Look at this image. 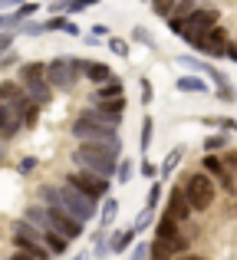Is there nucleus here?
<instances>
[{
	"label": "nucleus",
	"instance_id": "f257e3e1",
	"mask_svg": "<svg viewBox=\"0 0 237 260\" xmlns=\"http://www.w3.org/2000/svg\"><path fill=\"white\" fill-rule=\"evenodd\" d=\"M119 158H122V139H116V142H79L73 148V161L79 168H89V172H96L103 178H116Z\"/></svg>",
	"mask_w": 237,
	"mask_h": 260
},
{
	"label": "nucleus",
	"instance_id": "f03ea898",
	"mask_svg": "<svg viewBox=\"0 0 237 260\" xmlns=\"http://www.w3.org/2000/svg\"><path fill=\"white\" fill-rule=\"evenodd\" d=\"M40 201L43 204H59V208H66L73 217H79L83 224H89L92 217H96V211H99V201H92L89 194H83V191L73 188V184H63V188H43L40 191Z\"/></svg>",
	"mask_w": 237,
	"mask_h": 260
},
{
	"label": "nucleus",
	"instance_id": "7ed1b4c3",
	"mask_svg": "<svg viewBox=\"0 0 237 260\" xmlns=\"http://www.w3.org/2000/svg\"><path fill=\"white\" fill-rule=\"evenodd\" d=\"M83 79V56H53L46 63V83L59 92H73Z\"/></svg>",
	"mask_w": 237,
	"mask_h": 260
},
{
	"label": "nucleus",
	"instance_id": "20e7f679",
	"mask_svg": "<svg viewBox=\"0 0 237 260\" xmlns=\"http://www.w3.org/2000/svg\"><path fill=\"white\" fill-rule=\"evenodd\" d=\"M221 23V10L218 7H211V4H201V7H194L191 13L185 17V26H181V37L178 40H185L188 46L194 43L198 37H205L211 26H218Z\"/></svg>",
	"mask_w": 237,
	"mask_h": 260
},
{
	"label": "nucleus",
	"instance_id": "39448f33",
	"mask_svg": "<svg viewBox=\"0 0 237 260\" xmlns=\"http://www.w3.org/2000/svg\"><path fill=\"white\" fill-rule=\"evenodd\" d=\"M185 194H188V204H191V211H208L214 204V194H218V188H214V178L208 172H194L185 178Z\"/></svg>",
	"mask_w": 237,
	"mask_h": 260
},
{
	"label": "nucleus",
	"instance_id": "423d86ee",
	"mask_svg": "<svg viewBox=\"0 0 237 260\" xmlns=\"http://www.w3.org/2000/svg\"><path fill=\"white\" fill-rule=\"evenodd\" d=\"M66 184L79 188L83 194H89L92 201H103V198H109V191H112V178H103V175L89 172V168H73V172L66 175Z\"/></svg>",
	"mask_w": 237,
	"mask_h": 260
},
{
	"label": "nucleus",
	"instance_id": "0eeeda50",
	"mask_svg": "<svg viewBox=\"0 0 237 260\" xmlns=\"http://www.w3.org/2000/svg\"><path fill=\"white\" fill-rule=\"evenodd\" d=\"M70 132H73V139H76V142H116L119 139V128L116 125L86 119V115H76V119H73Z\"/></svg>",
	"mask_w": 237,
	"mask_h": 260
},
{
	"label": "nucleus",
	"instance_id": "6e6552de",
	"mask_svg": "<svg viewBox=\"0 0 237 260\" xmlns=\"http://www.w3.org/2000/svg\"><path fill=\"white\" fill-rule=\"evenodd\" d=\"M46 228L63 234V237H70V241H76V237H83L86 224L79 221V217H73L66 208H59V204H46Z\"/></svg>",
	"mask_w": 237,
	"mask_h": 260
},
{
	"label": "nucleus",
	"instance_id": "1a4fd4ad",
	"mask_svg": "<svg viewBox=\"0 0 237 260\" xmlns=\"http://www.w3.org/2000/svg\"><path fill=\"white\" fill-rule=\"evenodd\" d=\"M227 43H231V33L224 30V26H211V30L205 33V37H198L191 43V50H198V53H205V56H211V59H224V53H227Z\"/></svg>",
	"mask_w": 237,
	"mask_h": 260
},
{
	"label": "nucleus",
	"instance_id": "9d476101",
	"mask_svg": "<svg viewBox=\"0 0 237 260\" xmlns=\"http://www.w3.org/2000/svg\"><path fill=\"white\" fill-rule=\"evenodd\" d=\"M20 128H23V112L17 106L0 102V139H13Z\"/></svg>",
	"mask_w": 237,
	"mask_h": 260
},
{
	"label": "nucleus",
	"instance_id": "9b49d317",
	"mask_svg": "<svg viewBox=\"0 0 237 260\" xmlns=\"http://www.w3.org/2000/svg\"><path fill=\"white\" fill-rule=\"evenodd\" d=\"M168 214L175 217V221H188V217H191V204H188V194H185V188H178V184H175L172 191H168Z\"/></svg>",
	"mask_w": 237,
	"mask_h": 260
},
{
	"label": "nucleus",
	"instance_id": "f8f14e48",
	"mask_svg": "<svg viewBox=\"0 0 237 260\" xmlns=\"http://www.w3.org/2000/svg\"><path fill=\"white\" fill-rule=\"evenodd\" d=\"M0 102H7V106H17L20 112H23V109L30 106V95H26V89L20 86V83L4 79V83H0Z\"/></svg>",
	"mask_w": 237,
	"mask_h": 260
},
{
	"label": "nucleus",
	"instance_id": "ddd939ff",
	"mask_svg": "<svg viewBox=\"0 0 237 260\" xmlns=\"http://www.w3.org/2000/svg\"><path fill=\"white\" fill-rule=\"evenodd\" d=\"M175 89H178V92H194V95H208L211 92L208 76H201V73H185V76H178L175 79Z\"/></svg>",
	"mask_w": 237,
	"mask_h": 260
},
{
	"label": "nucleus",
	"instance_id": "4468645a",
	"mask_svg": "<svg viewBox=\"0 0 237 260\" xmlns=\"http://www.w3.org/2000/svg\"><path fill=\"white\" fill-rule=\"evenodd\" d=\"M23 89H26V95H30V99L37 102V106H50V99H53V86L46 83V76L23 83Z\"/></svg>",
	"mask_w": 237,
	"mask_h": 260
},
{
	"label": "nucleus",
	"instance_id": "2eb2a0df",
	"mask_svg": "<svg viewBox=\"0 0 237 260\" xmlns=\"http://www.w3.org/2000/svg\"><path fill=\"white\" fill-rule=\"evenodd\" d=\"M112 76L109 63H99V59H83V79H89L92 86H103Z\"/></svg>",
	"mask_w": 237,
	"mask_h": 260
},
{
	"label": "nucleus",
	"instance_id": "dca6fc26",
	"mask_svg": "<svg viewBox=\"0 0 237 260\" xmlns=\"http://www.w3.org/2000/svg\"><path fill=\"white\" fill-rule=\"evenodd\" d=\"M116 95H125V83H122V76L112 73V76L92 92V102H106V99H116Z\"/></svg>",
	"mask_w": 237,
	"mask_h": 260
},
{
	"label": "nucleus",
	"instance_id": "f3484780",
	"mask_svg": "<svg viewBox=\"0 0 237 260\" xmlns=\"http://www.w3.org/2000/svg\"><path fill=\"white\" fill-rule=\"evenodd\" d=\"M175 237H181V231H178V221H175L172 214H161V221L155 224V241H165V244H172Z\"/></svg>",
	"mask_w": 237,
	"mask_h": 260
},
{
	"label": "nucleus",
	"instance_id": "a211bd4d",
	"mask_svg": "<svg viewBox=\"0 0 237 260\" xmlns=\"http://www.w3.org/2000/svg\"><path fill=\"white\" fill-rule=\"evenodd\" d=\"M46 23V33H53V30H63L66 37H83V30H79L76 23H73L70 17H66V13H53L50 20H43Z\"/></svg>",
	"mask_w": 237,
	"mask_h": 260
},
{
	"label": "nucleus",
	"instance_id": "6ab92c4d",
	"mask_svg": "<svg viewBox=\"0 0 237 260\" xmlns=\"http://www.w3.org/2000/svg\"><path fill=\"white\" fill-rule=\"evenodd\" d=\"M132 244H135V228H125V231H116V234H109L112 254H125Z\"/></svg>",
	"mask_w": 237,
	"mask_h": 260
},
{
	"label": "nucleus",
	"instance_id": "aec40b11",
	"mask_svg": "<svg viewBox=\"0 0 237 260\" xmlns=\"http://www.w3.org/2000/svg\"><path fill=\"white\" fill-rule=\"evenodd\" d=\"M43 244H46V247H50V254H56V257H63L66 250H70V237L56 234V231H50V228L43 231Z\"/></svg>",
	"mask_w": 237,
	"mask_h": 260
},
{
	"label": "nucleus",
	"instance_id": "412c9836",
	"mask_svg": "<svg viewBox=\"0 0 237 260\" xmlns=\"http://www.w3.org/2000/svg\"><path fill=\"white\" fill-rule=\"evenodd\" d=\"M17 70H20V79H17L20 86H23V83H30V79H40V76H46V63H40V59H30V63H20Z\"/></svg>",
	"mask_w": 237,
	"mask_h": 260
},
{
	"label": "nucleus",
	"instance_id": "4be33fe9",
	"mask_svg": "<svg viewBox=\"0 0 237 260\" xmlns=\"http://www.w3.org/2000/svg\"><path fill=\"white\" fill-rule=\"evenodd\" d=\"M116 217H119V201H116V198H106L103 211H99V228L109 231L112 224H116Z\"/></svg>",
	"mask_w": 237,
	"mask_h": 260
},
{
	"label": "nucleus",
	"instance_id": "5701e85b",
	"mask_svg": "<svg viewBox=\"0 0 237 260\" xmlns=\"http://www.w3.org/2000/svg\"><path fill=\"white\" fill-rule=\"evenodd\" d=\"M181 158H185V148H181V145H178V148H172V152L165 155V161H161V168H158V178H168V175L175 172V168H178V161H181Z\"/></svg>",
	"mask_w": 237,
	"mask_h": 260
},
{
	"label": "nucleus",
	"instance_id": "b1692460",
	"mask_svg": "<svg viewBox=\"0 0 237 260\" xmlns=\"http://www.w3.org/2000/svg\"><path fill=\"white\" fill-rule=\"evenodd\" d=\"M10 13H13V20H17V26H20L23 20H33V17H37V13H40V4H37V0H23V4H20L17 10H10Z\"/></svg>",
	"mask_w": 237,
	"mask_h": 260
},
{
	"label": "nucleus",
	"instance_id": "393cba45",
	"mask_svg": "<svg viewBox=\"0 0 237 260\" xmlns=\"http://www.w3.org/2000/svg\"><path fill=\"white\" fill-rule=\"evenodd\" d=\"M23 217L30 224H37L40 231H46V204H30V208L23 211Z\"/></svg>",
	"mask_w": 237,
	"mask_h": 260
},
{
	"label": "nucleus",
	"instance_id": "a878e982",
	"mask_svg": "<svg viewBox=\"0 0 237 260\" xmlns=\"http://www.w3.org/2000/svg\"><path fill=\"white\" fill-rule=\"evenodd\" d=\"M152 139H155V122H152V115H145V119H142V139H139L142 155L152 148Z\"/></svg>",
	"mask_w": 237,
	"mask_h": 260
},
{
	"label": "nucleus",
	"instance_id": "bb28decb",
	"mask_svg": "<svg viewBox=\"0 0 237 260\" xmlns=\"http://www.w3.org/2000/svg\"><path fill=\"white\" fill-rule=\"evenodd\" d=\"M132 40H135V43H142V46H145V50H158V43H155V37H152V33H148V26H132Z\"/></svg>",
	"mask_w": 237,
	"mask_h": 260
},
{
	"label": "nucleus",
	"instance_id": "cd10ccee",
	"mask_svg": "<svg viewBox=\"0 0 237 260\" xmlns=\"http://www.w3.org/2000/svg\"><path fill=\"white\" fill-rule=\"evenodd\" d=\"M227 145H231V135L227 132H214V135L205 139V152H221V148H227Z\"/></svg>",
	"mask_w": 237,
	"mask_h": 260
},
{
	"label": "nucleus",
	"instance_id": "c85d7f7f",
	"mask_svg": "<svg viewBox=\"0 0 237 260\" xmlns=\"http://www.w3.org/2000/svg\"><path fill=\"white\" fill-rule=\"evenodd\" d=\"M20 37H43L46 33V23H40V20H23V23L17 26Z\"/></svg>",
	"mask_w": 237,
	"mask_h": 260
},
{
	"label": "nucleus",
	"instance_id": "c756f323",
	"mask_svg": "<svg viewBox=\"0 0 237 260\" xmlns=\"http://www.w3.org/2000/svg\"><path fill=\"white\" fill-rule=\"evenodd\" d=\"M178 66H185L188 73H201V76H205V63H201L198 56H191V53H181V56H178Z\"/></svg>",
	"mask_w": 237,
	"mask_h": 260
},
{
	"label": "nucleus",
	"instance_id": "7c9ffc66",
	"mask_svg": "<svg viewBox=\"0 0 237 260\" xmlns=\"http://www.w3.org/2000/svg\"><path fill=\"white\" fill-rule=\"evenodd\" d=\"M152 221H155V208H142V214L135 217V224H132V228H135V234L148 231V228H152Z\"/></svg>",
	"mask_w": 237,
	"mask_h": 260
},
{
	"label": "nucleus",
	"instance_id": "2f4dec72",
	"mask_svg": "<svg viewBox=\"0 0 237 260\" xmlns=\"http://www.w3.org/2000/svg\"><path fill=\"white\" fill-rule=\"evenodd\" d=\"M132 175H135V161L132 158H119V168H116V178L122 184H128L132 181Z\"/></svg>",
	"mask_w": 237,
	"mask_h": 260
},
{
	"label": "nucleus",
	"instance_id": "473e14b6",
	"mask_svg": "<svg viewBox=\"0 0 237 260\" xmlns=\"http://www.w3.org/2000/svg\"><path fill=\"white\" fill-rule=\"evenodd\" d=\"M40 109H43V106H37V102L30 99V106L23 109V128H37V122H40Z\"/></svg>",
	"mask_w": 237,
	"mask_h": 260
},
{
	"label": "nucleus",
	"instance_id": "72a5a7b5",
	"mask_svg": "<svg viewBox=\"0 0 237 260\" xmlns=\"http://www.w3.org/2000/svg\"><path fill=\"white\" fill-rule=\"evenodd\" d=\"M109 53H116V56L128 59V53H132V46H128V40H122V37H109Z\"/></svg>",
	"mask_w": 237,
	"mask_h": 260
},
{
	"label": "nucleus",
	"instance_id": "f704fd0d",
	"mask_svg": "<svg viewBox=\"0 0 237 260\" xmlns=\"http://www.w3.org/2000/svg\"><path fill=\"white\" fill-rule=\"evenodd\" d=\"M158 201H161V181H158V178H152L148 194H145V208H158Z\"/></svg>",
	"mask_w": 237,
	"mask_h": 260
},
{
	"label": "nucleus",
	"instance_id": "c9c22d12",
	"mask_svg": "<svg viewBox=\"0 0 237 260\" xmlns=\"http://www.w3.org/2000/svg\"><path fill=\"white\" fill-rule=\"evenodd\" d=\"M148 4H152V13L155 17H172V10H175V0H148Z\"/></svg>",
	"mask_w": 237,
	"mask_h": 260
},
{
	"label": "nucleus",
	"instance_id": "e433bc0d",
	"mask_svg": "<svg viewBox=\"0 0 237 260\" xmlns=\"http://www.w3.org/2000/svg\"><path fill=\"white\" fill-rule=\"evenodd\" d=\"M13 66H20V53L17 50L0 53V73H4V70H13Z\"/></svg>",
	"mask_w": 237,
	"mask_h": 260
},
{
	"label": "nucleus",
	"instance_id": "4c0bfd02",
	"mask_svg": "<svg viewBox=\"0 0 237 260\" xmlns=\"http://www.w3.org/2000/svg\"><path fill=\"white\" fill-rule=\"evenodd\" d=\"M37 165H40V158H37V155H26V158H20L17 172H20V175H33V172H37Z\"/></svg>",
	"mask_w": 237,
	"mask_h": 260
},
{
	"label": "nucleus",
	"instance_id": "58836bf2",
	"mask_svg": "<svg viewBox=\"0 0 237 260\" xmlns=\"http://www.w3.org/2000/svg\"><path fill=\"white\" fill-rule=\"evenodd\" d=\"M139 86H142V106H152V99H155L152 79H145V76H142V79H139Z\"/></svg>",
	"mask_w": 237,
	"mask_h": 260
},
{
	"label": "nucleus",
	"instance_id": "ea45409f",
	"mask_svg": "<svg viewBox=\"0 0 237 260\" xmlns=\"http://www.w3.org/2000/svg\"><path fill=\"white\" fill-rule=\"evenodd\" d=\"M17 37H20L17 30H0V53L13 50V40H17Z\"/></svg>",
	"mask_w": 237,
	"mask_h": 260
},
{
	"label": "nucleus",
	"instance_id": "a19ab883",
	"mask_svg": "<svg viewBox=\"0 0 237 260\" xmlns=\"http://www.w3.org/2000/svg\"><path fill=\"white\" fill-rule=\"evenodd\" d=\"M205 125H218L221 132H234L237 122H234V119H205Z\"/></svg>",
	"mask_w": 237,
	"mask_h": 260
},
{
	"label": "nucleus",
	"instance_id": "79ce46f5",
	"mask_svg": "<svg viewBox=\"0 0 237 260\" xmlns=\"http://www.w3.org/2000/svg\"><path fill=\"white\" fill-rule=\"evenodd\" d=\"M139 165H142V168H139V172H142V175H145V178H148V181H152V178H158V165H155V161H148V158H142V161H139Z\"/></svg>",
	"mask_w": 237,
	"mask_h": 260
},
{
	"label": "nucleus",
	"instance_id": "37998d69",
	"mask_svg": "<svg viewBox=\"0 0 237 260\" xmlns=\"http://www.w3.org/2000/svg\"><path fill=\"white\" fill-rule=\"evenodd\" d=\"M128 260H148V244L139 241V244L132 247V254H128Z\"/></svg>",
	"mask_w": 237,
	"mask_h": 260
},
{
	"label": "nucleus",
	"instance_id": "c03bdc74",
	"mask_svg": "<svg viewBox=\"0 0 237 260\" xmlns=\"http://www.w3.org/2000/svg\"><path fill=\"white\" fill-rule=\"evenodd\" d=\"M0 30H17V20L10 10H0Z\"/></svg>",
	"mask_w": 237,
	"mask_h": 260
},
{
	"label": "nucleus",
	"instance_id": "a18cd8bd",
	"mask_svg": "<svg viewBox=\"0 0 237 260\" xmlns=\"http://www.w3.org/2000/svg\"><path fill=\"white\" fill-rule=\"evenodd\" d=\"M89 33H92V37H99V40H109V33H112V30H109L106 23H96V26H92Z\"/></svg>",
	"mask_w": 237,
	"mask_h": 260
},
{
	"label": "nucleus",
	"instance_id": "49530a36",
	"mask_svg": "<svg viewBox=\"0 0 237 260\" xmlns=\"http://www.w3.org/2000/svg\"><path fill=\"white\" fill-rule=\"evenodd\" d=\"M224 59H231V63H237V37L227 43V53H224Z\"/></svg>",
	"mask_w": 237,
	"mask_h": 260
},
{
	"label": "nucleus",
	"instance_id": "de8ad7c7",
	"mask_svg": "<svg viewBox=\"0 0 237 260\" xmlns=\"http://www.w3.org/2000/svg\"><path fill=\"white\" fill-rule=\"evenodd\" d=\"M10 260H37V257H33V254H26V250H13Z\"/></svg>",
	"mask_w": 237,
	"mask_h": 260
},
{
	"label": "nucleus",
	"instance_id": "09e8293b",
	"mask_svg": "<svg viewBox=\"0 0 237 260\" xmlns=\"http://www.w3.org/2000/svg\"><path fill=\"white\" fill-rule=\"evenodd\" d=\"M23 0H0V10H10V7H20Z\"/></svg>",
	"mask_w": 237,
	"mask_h": 260
},
{
	"label": "nucleus",
	"instance_id": "8fccbe9b",
	"mask_svg": "<svg viewBox=\"0 0 237 260\" xmlns=\"http://www.w3.org/2000/svg\"><path fill=\"white\" fill-rule=\"evenodd\" d=\"M83 43H86V46H99L103 40H99V37H92V33H89V37H83Z\"/></svg>",
	"mask_w": 237,
	"mask_h": 260
},
{
	"label": "nucleus",
	"instance_id": "3c124183",
	"mask_svg": "<svg viewBox=\"0 0 237 260\" xmlns=\"http://www.w3.org/2000/svg\"><path fill=\"white\" fill-rule=\"evenodd\" d=\"M181 260H205V257H198V254H188V250H185V254H181Z\"/></svg>",
	"mask_w": 237,
	"mask_h": 260
},
{
	"label": "nucleus",
	"instance_id": "603ef678",
	"mask_svg": "<svg viewBox=\"0 0 237 260\" xmlns=\"http://www.w3.org/2000/svg\"><path fill=\"white\" fill-rule=\"evenodd\" d=\"M70 260H89V254L83 250V254H76V257H70Z\"/></svg>",
	"mask_w": 237,
	"mask_h": 260
},
{
	"label": "nucleus",
	"instance_id": "864d4df0",
	"mask_svg": "<svg viewBox=\"0 0 237 260\" xmlns=\"http://www.w3.org/2000/svg\"><path fill=\"white\" fill-rule=\"evenodd\" d=\"M152 260H172V257H152Z\"/></svg>",
	"mask_w": 237,
	"mask_h": 260
}]
</instances>
